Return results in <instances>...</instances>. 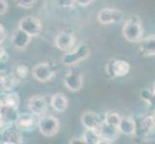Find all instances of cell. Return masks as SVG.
Instances as JSON below:
<instances>
[{
	"instance_id": "obj_1",
	"label": "cell",
	"mask_w": 155,
	"mask_h": 144,
	"mask_svg": "<svg viewBox=\"0 0 155 144\" xmlns=\"http://www.w3.org/2000/svg\"><path fill=\"white\" fill-rule=\"evenodd\" d=\"M124 38L129 42H140L143 40V28L141 19L136 15L128 18L122 26Z\"/></svg>"
},
{
	"instance_id": "obj_2",
	"label": "cell",
	"mask_w": 155,
	"mask_h": 144,
	"mask_svg": "<svg viewBox=\"0 0 155 144\" xmlns=\"http://www.w3.org/2000/svg\"><path fill=\"white\" fill-rule=\"evenodd\" d=\"M90 47L87 44L82 43L77 47L73 48L72 50L66 52L62 58V62L66 66H75L80 62L86 60L90 56Z\"/></svg>"
},
{
	"instance_id": "obj_3",
	"label": "cell",
	"mask_w": 155,
	"mask_h": 144,
	"mask_svg": "<svg viewBox=\"0 0 155 144\" xmlns=\"http://www.w3.org/2000/svg\"><path fill=\"white\" fill-rule=\"evenodd\" d=\"M38 128L44 136H54L60 130V121L53 115H42L38 121Z\"/></svg>"
},
{
	"instance_id": "obj_4",
	"label": "cell",
	"mask_w": 155,
	"mask_h": 144,
	"mask_svg": "<svg viewBox=\"0 0 155 144\" xmlns=\"http://www.w3.org/2000/svg\"><path fill=\"white\" fill-rule=\"evenodd\" d=\"M32 76L35 80L41 83L48 82L56 75L55 68L48 62H41L35 65L32 68Z\"/></svg>"
},
{
	"instance_id": "obj_5",
	"label": "cell",
	"mask_w": 155,
	"mask_h": 144,
	"mask_svg": "<svg viewBox=\"0 0 155 144\" xmlns=\"http://www.w3.org/2000/svg\"><path fill=\"white\" fill-rule=\"evenodd\" d=\"M124 19V14L122 11L116 8H103L97 13L98 22L103 25L120 23Z\"/></svg>"
},
{
	"instance_id": "obj_6",
	"label": "cell",
	"mask_w": 155,
	"mask_h": 144,
	"mask_svg": "<svg viewBox=\"0 0 155 144\" xmlns=\"http://www.w3.org/2000/svg\"><path fill=\"white\" fill-rule=\"evenodd\" d=\"M18 28L34 38V37H38L41 33L42 25L38 18L33 17V15H26L18 21Z\"/></svg>"
},
{
	"instance_id": "obj_7",
	"label": "cell",
	"mask_w": 155,
	"mask_h": 144,
	"mask_svg": "<svg viewBox=\"0 0 155 144\" xmlns=\"http://www.w3.org/2000/svg\"><path fill=\"white\" fill-rule=\"evenodd\" d=\"M18 109L12 108L7 105L1 104L0 106V125H1V132L12 128V125L15 124L18 117Z\"/></svg>"
},
{
	"instance_id": "obj_8",
	"label": "cell",
	"mask_w": 155,
	"mask_h": 144,
	"mask_svg": "<svg viewBox=\"0 0 155 144\" xmlns=\"http://www.w3.org/2000/svg\"><path fill=\"white\" fill-rule=\"evenodd\" d=\"M130 71L129 62L124 60H112L106 66V72L110 78H120Z\"/></svg>"
},
{
	"instance_id": "obj_9",
	"label": "cell",
	"mask_w": 155,
	"mask_h": 144,
	"mask_svg": "<svg viewBox=\"0 0 155 144\" xmlns=\"http://www.w3.org/2000/svg\"><path fill=\"white\" fill-rule=\"evenodd\" d=\"M76 42L75 34L72 31H62L55 38V46L63 52H68L73 49Z\"/></svg>"
},
{
	"instance_id": "obj_10",
	"label": "cell",
	"mask_w": 155,
	"mask_h": 144,
	"mask_svg": "<svg viewBox=\"0 0 155 144\" xmlns=\"http://www.w3.org/2000/svg\"><path fill=\"white\" fill-rule=\"evenodd\" d=\"M65 87L73 92H77L83 87V75L78 70H69L64 77Z\"/></svg>"
},
{
	"instance_id": "obj_11",
	"label": "cell",
	"mask_w": 155,
	"mask_h": 144,
	"mask_svg": "<svg viewBox=\"0 0 155 144\" xmlns=\"http://www.w3.org/2000/svg\"><path fill=\"white\" fill-rule=\"evenodd\" d=\"M98 131L102 137V143H113L121 135L119 126L109 124L105 121H103V123L101 124Z\"/></svg>"
},
{
	"instance_id": "obj_12",
	"label": "cell",
	"mask_w": 155,
	"mask_h": 144,
	"mask_svg": "<svg viewBox=\"0 0 155 144\" xmlns=\"http://www.w3.org/2000/svg\"><path fill=\"white\" fill-rule=\"evenodd\" d=\"M80 121H81V124L85 129L98 130L104 121V116H101L94 111L87 110L81 115Z\"/></svg>"
},
{
	"instance_id": "obj_13",
	"label": "cell",
	"mask_w": 155,
	"mask_h": 144,
	"mask_svg": "<svg viewBox=\"0 0 155 144\" xmlns=\"http://www.w3.org/2000/svg\"><path fill=\"white\" fill-rule=\"evenodd\" d=\"M28 110L36 116H42L47 110V101L45 96L34 95L28 100Z\"/></svg>"
},
{
	"instance_id": "obj_14",
	"label": "cell",
	"mask_w": 155,
	"mask_h": 144,
	"mask_svg": "<svg viewBox=\"0 0 155 144\" xmlns=\"http://www.w3.org/2000/svg\"><path fill=\"white\" fill-rule=\"evenodd\" d=\"M39 121V120H38ZM38 121L36 120V115L30 113H21L15 121V127L21 131H31L38 126Z\"/></svg>"
},
{
	"instance_id": "obj_15",
	"label": "cell",
	"mask_w": 155,
	"mask_h": 144,
	"mask_svg": "<svg viewBox=\"0 0 155 144\" xmlns=\"http://www.w3.org/2000/svg\"><path fill=\"white\" fill-rule=\"evenodd\" d=\"M31 39V36L25 33L24 31L18 28L17 30L13 32L12 37H11V42H12L13 46L17 50H24L29 45Z\"/></svg>"
},
{
	"instance_id": "obj_16",
	"label": "cell",
	"mask_w": 155,
	"mask_h": 144,
	"mask_svg": "<svg viewBox=\"0 0 155 144\" xmlns=\"http://www.w3.org/2000/svg\"><path fill=\"white\" fill-rule=\"evenodd\" d=\"M119 129L121 135L128 136H134L137 133V122L132 116H121Z\"/></svg>"
},
{
	"instance_id": "obj_17",
	"label": "cell",
	"mask_w": 155,
	"mask_h": 144,
	"mask_svg": "<svg viewBox=\"0 0 155 144\" xmlns=\"http://www.w3.org/2000/svg\"><path fill=\"white\" fill-rule=\"evenodd\" d=\"M50 106L51 108L57 113H64L68 108V99L67 96L63 93H55L50 98Z\"/></svg>"
},
{
	"instance_id": "obj_18",
	"label": "cell",
	"mask_w": 155,
	"mask_h": 144,
	"mask_svg": "<svg viewBox=\"0 0 155 144\" xmlns=\"http://www.w3.org/2000/svg\"><path fill=\"white\" fill-rule=\"evenodd\" d=\"M1 144H21L23 143L22 136L18 131L12 128L1 132Z\"/></svg>"
},
{
	"instance_id": "obj_19",
	"label": "cell",
	"mask_w": 155,
	"mask_h": 144,
	"mask_svg": "<svg viewBox=\"0 0 155 144\" xmlns=\"http://www.w3.org/2000/svg\"><path fill=\"white\" fill-rule=\"evenodd\" d=\"M140 53L145 57L155 56V35L148 36L140 41Z\"/></svg>"
},
{
	"instance_id": "obj_20",
	"label": "cell",
	"mask_w": 155,
	"mask_h": 144,
	"mask_svg": "<svg viewBox=\"0 0 155 144\" xmlns=\"http://www.w3.org/2000/svg\"><path fill=\"white\" fill-rule=\"evenodd\" d=\"M84 141L86 144H101L102 137H101L98 130L85 129V132L82 135Z\"/></svg>"
},
{
	"instance_id": "obj_21",
	"label": "cell",
	"mask_w": 155,
	"mask_h": 144,
	"mask_svg": "<svg viewBox=\"0 0 155 144\" xmlns=\"http://www.w3.org/2000/svg\"><path fill=\"white\" fill-rule=\"evenodd\" d=\"M154 127L152 115H147L140 120V124L137 123V132H142L143 136H147L152 132Z\"/></svg>"
},
{
	"instance_id": "obj_22",
	"label": "cell",
	"mask_w": 155,
	"mask_h": 144,
	"mask_svg": "<svg viewBox=\"0 0 155 144\" xmlns=\"http://www.w3.org/2000/svg\"><path fill=\"white\" fill-rule=\"evenodd\" d=\"M1 104L7 105L15 109H18L20 104V98L18 93L15 91H8L6 94H4L3 98L1 99Z\"/></svg>"
},
{
	"instance_id": "obj_23",
	"label": "cell",
	"mask_w": 155,
	"mask_h": 144,
	"mask_svg": "<svg viewBox=\"0 0 155 144\" xmlns=\"http://www.w3.org/2000/svg\"><path fill=\"white\" fill-rule=\"evenodd\" d=\"M1 89L3 91H12V89L17 85V80L15 77L10 75H1Z\"/></svg>"
},
{
	"instance_id": "obj_24",
	"label": "cell",
	"mask_w": 155,
	"mask_h": 144,
	"mask_svg": "<svg viewBox=\"0 0 155 144\" xmlns=\"http://www.w3.org/2000/svg\"><path fill=\"white\" fill-rule=\"evenodd\" d=\"M103 116H104L105 122H107V123H109V124H112V125H116V126H119L120 119H121V115L114 110L107 111Z\"/></svg>"
},
{
	"instance_id": "obj_25",
	"label": "cell",
	"mask_w": 155,
	"mask_h": 144,
	"mask_svg": "<svg viewBox=\"0 0 155 144\" xmlns=\"http://www.w3.org/2000/svg\"><path fill=\"white\" fill-rule=\"evenodd\" d=\"M28 73H29V69L25 65H23V63L18 65L15 67V75H17V78H18L19 80L25 79L27 77Z\"/></svg>"
},
{
	"instance_id": "obj_26",
	"label": "cell",
	"mask_w": 155,
	"mask_h": 144,
	"mask_svg": "<svg viewBox=\"0 0 155 144\" xmlns=\"http://www.w3.org/2000/svg\"><path fill=\"white\" fill-rule=\"evenodd\" d=\"M154 91H153V89L150 90V89H147V88H143L141 90V92H140V97L141 99L143 101V102H146L147 104L148 102H150V100L154 97Z\"/></svg>"
},
{
	"instance_id": "obj_27",
	"label": "cell",
	"mask_w": 155,
	"mask_h": 144,
	"mask_svg": "<svg viewBox=\"0 0 155 144\" xmlns=\"http://www.w3.org/2000/svg\"><path fill=\"white\" fill-rule=\"evenodd\" d=\"M37 0H15V5L22 9H32L36 4Z\"/></svg>"
},
{
	"instance_id": "obj_28",
	"label": "cell",
	"mask_w": 155,
	"mask_h": 144,
	"mask_svg": "<svg viewBox=\"0 0 155 144\" xmlns=\"http://www.w3.org/2000/svg\"><path fill=\"white\" fill-rule=\"evenodd\" d=\"M55 2L57 4V6L61 8H72L75 5V0H55Z\"/></svg>"
},
{
	"instance_id": "obj_29",
	"label": "cell",
	"mask_w": 155,
	"mask_h": 144,
	"mask_svg": "<svg viewBox=\"0 0 155 144\" xmlns=\"http://www.w3.org/2000/svg\"><path fill=\"white\" fill-rule=\"evenodd\" d=\"M9 9V3L7 0H0V14L3 15L7 13Z\"/></svg>"
},
{
	"instance_id": "obj_30",
	"label": "cell",
	"mask_w": 155,
	"mask_h": 144,
	"mask_svg": "<svg viewBox=\"0 0 155 144\" xmlns=\"http://www.w3.org/2000/svg\"><path fill=\"white\" fill-rule=\"evenodd\" d=\"M6 39H7V32H6V29H5L4 26L1 24L0 25V42H1V44L5 41Z\"/></svg>"
},
{
	"instance_id": "obj_31",
	"label": "cell",
	"mask_w": 155,
	"mask_h": 144,
	"mask_svg": "<svg viewBox=\"0 0 155 144\" xmlns=\"http://www.w3.org/2000/svg\"><path fill=\"white\" fill-rule=\"evenodd\" d=\"M0 55H1V57H0L1 62H6L8 61V59H9L8 53L6 50H5V48L3 46H1V49H0Z\"/></svg>"
},
{
	"instance_id": "obj_32",
	"label": "cell",
	"mask_w": 155,
	"mask_h": 144,
	"mask_svg": "<svg viewBox=\"0 0 155 144\" xmlns=\"http://www.w3.org/2000/svg\"><path fill=\"white\" fill-rule=\"evenodd\" d=\"M94 0H75V3L81 7H87L93 3Z\"/></svg>"
},
{
	"instance_id": "obj_33",
	"label": "cell",
	"mask_w": 155,
	"mask_h": 144,
	"mask_svg": "<svg viewBox=\"0 0 155 144\" xmlns=\"http://www.w3.org/2000/svg\"><path fill=\"white\" fill-rule=\"evenodd\" d=\"M69 143H72V144L77 143L78 144V143H85V141H84V138L82 136H73L69 139Z\"/></svg>"
},
{
	"instance_id": "obj_34",
	"label": "cell",
	"mask_w": 155,
	"mask_h": 144,
	"mask_svg": "<svg viewBox=\"0 0 155 144\" xmlns=\"http://www.w3.org/2000/svg\"><path fill=\"white\" fill-rule=\"evenodd\" d=\"M147 107H148L149 110H151L154 113L155 111V95H154V97L150 100V102L147 103Z\"/></svg>"
},
{
	"instance_id": "obj_35",
	"label": "cell",
	"mask_w": 155,
	"mask_h": 144,
	"mask_svg": "<svg viewBox=\"0 0 155 144\" xmlns=\"http://www.w3.org/2000/svg\"><path fill=\"white\" fill-rule=\"evenodd\" d=\"M152 120H153V124H154V127H155V111L152 114Z\"/></svg>"
},
{
	"instance_id": "obj_36",
	"label": "cell",
	"mask_w": 155,
	"mask_h": 144,
	"mask_svg": "<svg viewBox=\"0 0 155 144\" xmlns=\"http://www.w3.org/2000/svg\"><path fill=\"white\" fill-rule=\"evenodd\" d=\"M152 89H153V91H154V93H155V83L153 84V87H152Z\"/></svg>"
}]
</instances>
